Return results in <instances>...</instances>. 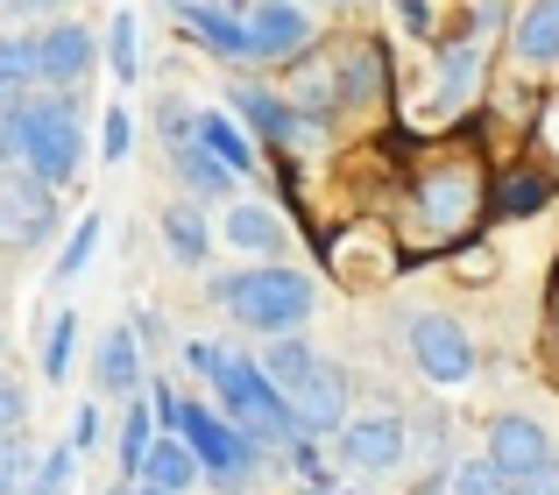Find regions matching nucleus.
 I'll return each instance as SVG.
<instances>
[{
  "label": "nucleus",
  "mask_w": 559,
  "mask_h": 495,
  "mask_svg": "<svg viewBox=\"0 0 559 495\" xmlns=\"http://www.w3.org/2000/svg\"><path fill=\"white\" fill-rule=\"evenodd\" d=\"M22 156V170H36L43 184H71L85 164V128H79V99L50 93V99H28L0 121V164Z\"/></svg>",
  "instance_id": "nucleus-1"
},
{
  "label": "nucleus",
  "mask_w": 559,
  "mask_h": 495,
  "mask_svg": "<svg viewBox=\"0 0 559 495\" xmlns=\"http://www.w3.org/2000/svg\"><path fill=\"white\" fill-rule=\"evenodd\" d=\"M213 298L227 304V318L241 333H305L312 318V283L284 262H255V269H234V276H213Z\"/></svg>",
  "instance_id": "nucleus-2"
},
{
  "label": "nucleus",
  "mask_w": 559,
  "mask_h": 495,
  "mask_svg": "<svg viewBox=\"0 0 559 495\" xmlns=\"http://www.w3.org/2000/svg\"><path fill=\"white\" fill-rule=\"evenodd\" d=\"M156 418H164L170 432H178V439L191 446V454H199V474H213L219 488H241L248 474H255V454L262 446L248 439L241 425H234L227 411H205V403H178L170 397V389H156Z\"/></svg>",
  "instance_id": "nucleus-3"
},
{
  "label": "nucleus",
  "mask_w": 559,
  "mask_h": 495,
  "mask_svg": "<svg viewBox=\"0 0 559 495\" xmlns=\"http://www.w3.org/2000/svg\"><path fill=\"white\" fill-rule=\"evenodd\" d=\"M213 397H219V411L234 418V425L248 432L255 446H290L298 439V418H290V397L262 375V361H241V354H227L213 369Z\"/></svg>",
  "instance_id": "nucleus-4"
},
{
  "label": "nucleus",
  "mask_w": 559,
  "mask_h": 495,
  "mask_svg": "<svg viewBox=\"0 0 559 495\" xmlns=\"http://www.w3.org/2000/svg\"><path fill=\"white\" fill-rule=\"evenodd\" d=\"M411 361H418V375L432 389H461L467 375H475V340H467L461 318L418 312V318H411Z\"/></svg>",
  "instance_id": "nucleus-5"
},
{
  "label": "nucleus",
  "mask_w": 559,
  "mask_h": 495,
  "mask_svg": "<svg viewBox=\"0 0 559 495\" xmlns=\"http://www.w3.org/2000/svg\"><path fill=\"white\" fill-rule=\"evenodd\" d=\"M57 227V184L36 170H0V247H36Z\"/></svg>",
  "instance_id": "nucleus-6"
},
{
  "label": "nucleus",
  "mask_w": 559,
  "mask_h": 495,
  "mask_svg": "<svg viewBox=\"0 0 559 495\" xmlns=\"http://www.w3.org/2000/svg\"><path fill=\"white\" fill-rule=\"evenodd\" d=\"M341 454H347V468H361V474H390V468H404V454H411V425H404V411H361V418H341Z\"/></svg>",
  "instance_id": "nucleus-7"
},
{
  "label": "nucleus",
  "mask_w": 559,
  "mask_h": 495,
  "mask_svg": "<svg viewBox=\"0 0 559 495\" xmlns=\"http://www.w3.org/2000/svg\"><path fill=\"white\" fill-rule=\"evenodd\" d=\"M290 418H298V439H312V432H341V418H347V369L312 361L305 383L290 389Z\"/></svg>",
  "instance_id": "nucleus-8"
},
{
  "label": "nucleus",
  "mask_w": 559,
  "mask_h": 495,
  "mask_svg": "<svg viewBox=\"0 0 559 495\" xmlns=\"http://www.w3.org/2000/svg\"><path fill=\"white\" fill-rule=\"evenodd\" d=\"M481 454L518 482V474H532V468H546V460H552V432L538 425V418L510 411V418H496V425H489V446H481Z\"/></svg>",
  "instance_id": "nucleus-9"
},
{
  "label": "nucleus",
  "mask_w": 559,
  "mask_h": 495,
  "mask_svg": "<svg viewBox=\"0 0 559 495\" xmlns=\"http://www.w3.org/2000/svg\"><path fill=\"white\" fill-rule=\"evenodd\" d=\"M93 57H99L93 28H79V22H50V28L36 36V79H50V85H79L85 71H93Z\"/></svg>",
  "instance_id": "nucleus-10"
},
{
  "label": "nucleus",
  "mask_w": 559,
  "mask_h": 495,
  "mask_svg": "<svg viewBox=\"0 0 559 495\" xmlns=\"http://www.w3.org/2000/svg\"><path fill=\"white\" fill-rule=\"evenodd\" d=\"M248 43H255V57H270V64L305 57L312 50V14H305L298 0H262V14L248 22Z\"/></svg>",
  "instance_id": "nucleus-11"
},
{
  "label": "nucleus",
  "mask_w": 559,
  "mask_h": 495,
  "mask_svg": "<svg viewBox=\"0 0 559 495\" xmlns=\"http://www.w3.org/2000/svg\"><path fill=\"white\" fill-rule=\"evenodd\" d=\"M142 482L170 488V495H191V488H199V454H191L178 432H156L150 454H142Z\"/></svg>",
  "instance_id": "nucleus-12"
},
{
  "label": "nucleus",
  "mask_w": 559,
  "mask_h": 495,
  "mask_svg": "<svg viewBox=\"0 0 559 495\" xmlns=\"http://www.w3.org/2000/svg\"><path fill=\"white\" fill-rule=\"evenodd\" d=\"M170 164H178V178H185L199 198H234V192H241V178H234V170L219 164L213 149H199L191 135H170Z\"/></svg>",
  "instance_id": "nucleus-13"
},
{
  "label": "nucleus",
  "mask_w": 559,
  "mask_h": 495,
  "mask_svg": "<svg viewBox=\"0 0 559 495\" xmlns=\"http://www.w3.org/2000/svg\"><path fill=\"white\" fill-rule=\"evenodd\" d=\"M99 389H107V397H135V389H142L135 326H107V333H99Z\"/></svg>",
  "instance_id": "nucleus-14"
},
{
  "label": "nucleus",
  "mask_w": 559,
  "mask_h": 495,
  "mask_svg": "<svg viewBox=\"0 0 559 495\" xmlns=\"http://www.w3.org/2000/svg\"><path fill=\"white\" fill-rule=\"evenodd\" d=\"M185 28H191V43H199V50L227 57V64H248V57H255L248 22H234V14H219V8H185Z\"/></svg>",
  "instance_id": "nucleus-15"
},
{
  "label": "nucleus",
  "mask_w": 559,
  "mask_h": 495,
  "mask_svg": "<svg viewBox=\"0 0 559 495\" xmlns=\"http://www.w3.org/2000/svg\"><path fill=\"white\" fill-rule=\"evenodd\" d=\"M185 135L199 142V149H213L219 164L234 170V178H248V170H255V149H248V135L227 121V113H213V107H205V113H191V128H185Z\"/></svg>",
  "instance_id": "nucleus-16"
},
{
  "label": "nucleus",
  "mask_w": 559,
  "mask_h": 495,
  "mask_svg": "<svg viewBox=\"0 0 559 495\" xmlns=\"http://www.w3.org/2000/svg\"><path fill=\"white\" fill-rule=\"evenodd\" d=\"M234 113H241L255 135H270V142H290V135H298V113H290V99H284V93H262V85H234Z\"/></svg>",
  "instance_id": "nucleus-17"
},
{
  "label": "nucleus",
  "mask_w": 559,
  "mask_h": 495,
  "mask_svg": "<svg viewBox=\"0 0 559 495\" xmlns=\"http://www.w3.org/2000/svg\"><path fill=\"white\" fill-rule=\"evenodd\" d=\"M518 57L524 64H559V0H532L518 14Z\"/></svg>",
  "instance_id": "nucleus-18"
},
{
  "label": "nucleus",
  "mask_w": 559,
  "mask_h": 495,
  "mask_svg": "<svg viewBox=\"0 0 559 495\" xmlns=\"http://www.w3.org/2000/svg\"><path fill=\"white\" fill-rule=\"evenodd\" d=\"M227 241L248 247V255H276V247H284V220H276L270 206H248V198H234V206H227Z\"/></svg>",
  "instance_id": "nucleus-19"
},
{
  "label": "nucleus",
  "mask_w": 559,
  "mask_h": 495,
  "mask_svg": "<svg viewBox=\"0 0 559 495\" xmlns=\"http://www.w3.org/2000/svg\"><path fill=\"white\" fill-rule=\"evenodd\" d=\"M425 227L432 234H461V220H467V206H475V192H467V178H432L425 184Z\"/></svg>",
  "instance_id": "nucleus-20"
},
{
  "label": "nucleus",
  "mask_w": 559,
  "mask_h": 495,
  "mask_svg": "<svg viewBox=\"0 0 559 495\" xmlns=\"http://www.w3.org/2000/svg\"><path fill=\"white\" fill-rule=\"evenodd\" d=\"M164 241H170L178 262H205V255H213V234H205L199 206H164Z\"/></svg>",
  "instance_id": "nucleus-21"
},
{
  "label": "nucleus",
  "mask_w": 559,
  "mask_h": 495,
  "mask_svg": "<svg viewBox=\"0 0 559 495\" xmlns=\"http://www.w3.org/2000/svg\"><path fill=\"white\" fill-rule=\"evenodd\" d=\"M107 64H114V79H121V85H135V71H142L135 14H114V22H107Z\"/></svg>",
  "instance_id": "nucleus-22"
},
{
  "label": "nucleus",
  "mask_w": 559,
  "mask_h": 495,
  "mask_svg": "<svg viewBox=\"0 0 559 495\" xmlns=\"http://www.w3.org/2000/svg\"><path fill=\"white\" fill-rule=\"evenodd\" d=\"M150 439H156V403H128V425H121V468L128 474H142V454H150Z\"/></svg>",
  "instance_id": "nucleus-23"
},
{
  "label": "nucleus",
  "mask_w": 559,
  "mask_h": 495,
  "mask_svg": "<svg viewBox=\"0 0 559 495\" xmlns=\"http://www.w3.org/2000/svg\"><path fill=\"white\" fill-rule=\"evenodd\" d=\"M36 85V36H0V93Z\"/></svg>",
  "instance_id": "nucleus-24"
},
{
  "label": "nucleus",
  "mask_w": 559,
  "mask_h": 495,
  "mask_svg": "<svg viewBox=\"0 0 559 495\" xmlns=\"http://www.w3.org/2000/svg\"><path fill=\"white\" fill-rule=\"evenodd\" d=\"M71 347H79V312H57L50 318V340H43V383H64Z\"/></svg>",
  "instance_id": "nucleus-25"
},
{
  "label": "nucleus",
  "mask_w": 559,
  "mask_h": 495,
  "mask_svg": "<svg viewBox=\"0 0 559 495\" xmlns=\"http://www.w3.org/2000/svg\"><path fill=\"white\" fill-rule=\"evenodd\" d=\"M447 488H453V495H510V474L496 468L489 454H475V460H461V468H453Z\"/></svg>",
  "instance_id": "nucleus-26"
},
{
  "label": "nucleus",
  "mask_w": 559,
  "mask_h": 495,
  "mask_svg": "<svg viewBox=\"0 0 559 495\" xmlns=\"http://www.w3.org/2000/svg\"><path fill=\"white\" fill-rule=\"evenodd\" d=\"M71 468H79V454H71V446H50V454L36 460V474H28L22 495H71Z\"/></svg>",
  "instance_id": "nucleus-27"
},
{
  "label": "nucleus",
  "mask_w": 559,
  "mask_h": 495,
  "mask_svg": "<svg viewBox=\"0 0 559 495\" xmlns=\"http://www.w3.org/2000/svg\"><path fill=\"white\" fill-rule=\"evenodd\" d=\"M28 474H36V454H28L22 432H0V495H22Z\"/></svg>",
  "instance_id": "nucleus-28"
},
{
  "label": "nucleus",
  "mask_w": 559,
  "mask_h": 495,
  "mask_svg": "<svg viewBox=\"0 0 559 495\" xmlns=\"http://www.w3.org/2000/svg\"><path fill=\"white\" fill-rule=\"evenodd\" d=\"M99 234H107V227H99V213H85V220H79V234H71V241H64V255H57V283H71V276H85V262H93Z\"/></svg>",
  "instance_id": "nucleus-29"
},
{
  "label": "nucleus",
  "mask_w": 559,
  "mask_h": 495,
  "mask_svg": "<svg viewBox=\"0 0 559 495\" xmlns=\"http://www.w3.org/2000/svg\"><path fill=\"white\" fill-rule=\"evenodd\" d=\"M128 142H135V121H128V107H107V113H99V156H107V164H121Z\"/></svg>",
  "instance_id": "nucleus-30"
},
{
  "label": "nucleus",
  "mask_w": 559,
  "mask_h": 495,
  "mask_svg": "<svg viewBox=\"0 0 559 495\" xmlns=\"http://www.w3.org/2000/svg\"><path fill=\"white\" fill-rule=\"evenodd\" d=\"M99 432H107L99 425V403H79V418H71V454H93Z\"/></svg>",
  "instance_id": "nucleus-31"
},
{
  "label": "nucleus",
  "mask_w": 559,
  "mask_h": 495,
  "mask_svg": "<svg viewBox=\"0 0 559 495\" xmlns=\"http://www.w3.org/2000/svg\"><path fill=\"white\" fill-rule=\"evenodd\" d=\"M22 418H28V389L0 375V432H22Z\"/></svg>",
  "instance_id": "nucleus-32"
},
{
  "label": "nucleus",
  "mask_w": 559,
  "mask_h": 495,
  "mask_svg": "<svg viewBox=\"0 0 559 495\" xmlns=\"http://www.w3.org/2000/svg\"><path fill=\"white\" fill-rule=\"evenodd\" d=\"M510 495H559V460H546V468H532V474H518V482H510Z\"/></svg>",
  "instance_id": "nucleus-33"
},
{
  "label": "nucleus",
  "mask_w": 559,
  "mask_h": 495,
  "mask_svg": "<svg viewBox=\"0 0 559 495\" xmlns=\"http://www.w3.org/2000/svg\"><path fill=\"white\" fill-rule=\"evenodd\" d=\"M219 361H227V347H213V340H191V347H185V369H191V375H205V383H213Z\"/></svg>",
  "instance_id": "nucleus-34"
},
{
  "label": "nucleus",
  "mask_w": 559,
  "mask_h": 495,
  "mask_svg": "<svg viewBox=\"0 0 559 495\" xmlns=\"http://www.w3.org/2000/svg\"><path fill=\"white\" fill-rule=\"evenodd\" d=\"M341 85H347V99H369L376 93V57H355V64L341 71Z\"/></svg>",
  "instance_id": "nucleus-35"
},
{
  "label": "nucleus",
  "mask_w": 559,
  "mask_h": 495,
  "mask_svg": "<svg viewBox=\"0 0 559 495\" xmlns=\"http://www.w3.org/2000/svg\"><path fill=\"white\" fill-rule=\"evenodd\" d=\"M538 198H546V184H532V178H524V184H503V213H532Z\"/></svg>",
  "instance_id": "nucleus-36"
},
{
  "label": "nucleus",
  "mask_w": 559,
  "mask_h": 495,
  "mask_svg": "<svg viewBox=\"0 0 559 495\" xmlns=\"http://www.w3.org/2000/svg\"><path fill=\"white\" fill-rule=\"evenodd\" d=\"M305 495H347L341 482H326V474H305Z\"/></svg>",
  "instance_id": "nucleus-37"
},
{
  "label": "nucleus",
  "mask_w": 559,
  "mask_h": 495,
  "mask_svg": "<svg viewBox=\"0 0 559 495\" xmlns=\"http://www.w3.org/2000/svg\"><path fill=\"white\" fill-rule=\"evenodd\" d=\"M128 495H170V488H150V482H142V488H128Z\"/></svg>",
  "instance_id": "nucleus-38"
},
{
  "label": "nucleus",
  "mask_w": 559,
  "mask_h": 495,
  "mask_svg": "<svg viewBox=\"0 0 559 495\" xmlns=\"http://www.w3.org/2000/svg\"><path fill=\"white\" fill-rule=\"evenodd\" d=\"M99 495H128V488H99Z\"/></svg>",
  "instance_id": "nucleus-39"
}]
</instances>
